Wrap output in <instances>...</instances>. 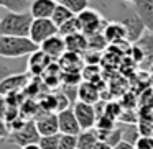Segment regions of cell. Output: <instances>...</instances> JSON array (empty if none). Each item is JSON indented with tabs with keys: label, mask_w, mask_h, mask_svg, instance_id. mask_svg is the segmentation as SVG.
I'll return each instance as SVG.
<instances>
[{
	"label": "cell",
	"mask_w": 153,
	"mask_h": 149,
	"mask_svg": "<svg viewBox=\"0 0 153 149\" xmlns=\"http://www.w3.org/2000/svg\"><path fill=\"white\" fill-rule=\"evenodd\" d=\"M87 41H89V51H94V53H99L107 46V40L104 36V33H97L94 36H89Z\"/></svg>",
	"instance_id": "cell-27"
},
{
	"label": "cell",
	"mask_w": 153,
	"mask_h": 149,
	"mask_svg": "<svg viewBox=\"0 0 153 149\" xmlns=\"http://www.w3.org/2000/svg\"><path fill=\"white\" fill-rule=\"evenodd\" d=\"M71 18H74V15L71 13V12L68 10L63 4H58V7H56V10H54L53 18H51V20H53V23L56 25L58 28H61L64 23H68Z\"/></svg>",
	"instance_id": "cell-22"
},
{
	"label": "cell",
	"mask_w": 153,
	"mask_h": 149,
	"mask_svg": "<svg viewBox=\"0 0 153 149\" xmlns=\"http://www.w3.org/2000/svg\"><path fill=\"white\" fill-rule=\"evenodd\" d=\"M56 7L58 2L54 0H31L30 13L35 20H51Z\"/></svg>",
	"instance_id": "cell-11"
},
{
	"label": "cell",
	"mask_w": 153,
	"mask_h": 149,
	"mask_svg": "<svg viewBox=\"0 0 153 149\" xmlns=\"http://www.w3.org/2000/svg\"><path fill=\"white\" fill-rule=\"evenodd\" d=\"M79 33H82V26H81L77 17L71 18L68 23H64L63 26L59 28V34L63 38H69V36H74V34H79Z\"/></svg>",
	"instance_id": "cell-23"
},
{
	"label": "cell",
	"mask_w": 153,
	"mask_h": 149,
	"mask_svg": "<svg viewBox=\"0 0 153 149\" xmlns=\"http://www.w3.org/2000/svg\"><path fill=\"white\" fill-rule=\"evenodd\" d=\"M31 0H0V7L7 12H13V13H23V12H30Z\"/></svg>",
	"instance_id": "cell-21"
},
{
	"label": "cell",
	"mask_w": 153,
	"mask_h": 149,
	"mask_svg": "<svg viewBox=\"0 0 153 149\" xmlns=\"http://www.w3.org/2000/svg\"><path fill=\"white\" fill-rule=\"evenodd\" d=\"M135 148L137 149H153V138H150V136H140Z\"/></svg>",
	"instance_id": "cell-31"
},
{
	"label": "cell",
	"mask_w": 153,
	"mask_h": 149,
	"mask_svg": "<svg viewBox=\"0 0 153 149\" xmlns=\"http://www.w3.org/2000/svg\"><path fill=\"white\" fill-rule=\"evenodd\" d=\"M94 149H114V148H112V146H109L107 142H104V141H99Z\"/></svg>",
	"instance_id": "cell-33"
},
{
	"label": "cell",
	"mask_w": 153,
	"mask_h": 149,
	"mask_svg": "<svg viewBox=\"0 0 153 149\" xmlns=\"http://www.w3.org/2000/svg\"><path fill=\"white\" fill-rule=\"evenodd\" d=\"M51 64H53V61L40 49V51H36L35 54L30 56V59H28V70H30V74H33V76H43Z\"/></svg>",
	"instance_id": "cell-14"
},
{
	"label": "cell",
	"mask_w": 153,
	"mask_h": 149,
	"mask_svg": "<svg viewBox=\"0 0 153 149\" xmlns=\"http://www.w3.org/2000/svg\"><path fill=\"white\" fill-rule=\"evenodd\" d=\"M28 84V74H15V76L4 77L2 84H0V90L4 93V97L13 95L15 92L22 90Z\"/></svg>",
	"instance_id": "cell-12"
},
{
	"label": "cell",
	"mask_w": 153,
	"mask_h": 149,
	"mask_svg": "<svg viewBox=\"0 0 153 149\" xmlns=\"http://www.w3.org/2000/svg\"><path fill=\"white\" fill-rule=\"evenodd\" d=\"M150 87H152V90H153V74L150 76Z\"/></svg>",
	"instance_id": "cell-35"
},
{
	"label": "cell",
	"mask_w": 153,
	"mask_h": 149,
	"mask_svg": "<svg viewBox=\"0 0 153 149\" xmlns=\"http://www.w3.org/2000/svg\"><path fill=\"white\" fill-rule=\"evenodd\" d=\"M59 67L63 72H81L82 67V57L79 54H74L68 51L63 57L59 59Z\"/></svg>",
	"instance_id": "cell-19"
},
{
	"label": "cell",
	"mask_w": 153,
	"mask_h": 149,
	"mask_svg": "<svg viewBox=\"0 0 153 149\" xmlns=\"http://www.w3.org/2000/svg\"><path fill=\"white\" fill-rule=\"evenodd\" d=\"M117 128V121L112 120L110 116L107 115H102L97 118V123H96V131L99 133H105V131H112V129Z\"/></svg>",
	"instance_id": "cell-26"
},
{
	"label": "cell",
	"mask_w": 153,
	"mask_h": 149,
	"mask_svg": "<svg viewBox=\"0 0 153 149\" xmlns=\"http://www.w3.org/2000/svg\"><path fill=\"white\" fill-rule=\"evenodd\" d=\"M58 121H59V133L61 134H69V136H79L82 133L77 116L73 108H68L64 112L58 113Z\"/></svg>",
	"instance_id": "cell-8"
},
{
	"label": "cell",
	"mask_w": 153,
	"mask_h": 149,
	"mask_svg": "<svg viewBox=\"0 0 153 149\" xmlns=\"http://www.w3.org/2000/svg\"><path fill=\"white\" fill-rule=\"evenodd\" d=\"M33 21L35 18L31 17L30 12H23V13L5 12L0 18V36L30 38Z\"/></svg>",
	"instance_id": "cell-1"
},
{
	"label": "cell",
	"mask_w": 153,
	"mask_h": 149,
	"mask_svg": "<svg viewBox=\"0 0 153 149\" xmlns=\"http://www.w3.org/2000/svg\"><path fill=\"white\" fill-rule=\"evenodd\" d=\"M135 46L143 53L142 67H145V64H146V69L152 70V66H153V33L148 31L146 34H143V36L135 43Z\"/></svg>",
	"instance_id": "cell-15"
},
{
	"label": "cell",
	"mask_w": 153,
	"mask_h": 149,
	"mask_svg": "<svg viewBox=\"0 0 153 149\" xmlns=\"http://www.w3.org/2000/svg\"><path fill=\"white\" fill-rule=\"evenodd\" d=\"M104 36H105L107 43L110 44H117L120 41H128L127 40V31L120 21H112V23L107 25L105 30H104Z\"/></svg>",
	"instance_id": "cell-16"
},
{
	"label": "cell",
	"mask_w": 153,
	"mask_h": 149,
	"mask_svg": "<svg viewBox=\"0 0 153 149\" xmlns=\"http://www.w3.org/2000/svg\"><path fill=\"white\" fill-rule=\"evenodd\" d=\"M66 40V49L69 53H74V54H86L89 51V41H87V36L82 33L79 34H74V36H69V38H64Z\"/></svg>",
	"instance_id": "cell-17"
},
{
	"label": "cell",
	"mask_w": 153,
	"mask_h": 149,
	"mask_svg": "<svg viewBox=\"0 0 153 149\" xmlns=\"http://www.w3.org/2000/svg\"><path fill=\"white\" fill-rule=\"evenodd\" d=\"M59 139H61V134L41 136V139H40V148H41V149H59Z\"/></svg>",
	"instance_id": "cell-28"
},
{
	"label": "cell",
	"mask_w": 153,
	"mask_h": 149,
	"mask_svg": "<svg viewBox=\"0 0 153 149\" xmlns=\"http://www.w3.org/2000/svg\"><path fill=\"white\" fill-rule=\"evenodd\" d=\"M77 20H79L81 26H82V34H86L87 38L94 36L97 33H104L105 26L109 25L102 18V15L97 10H92V8H87L86 12H82L77 17Z\"/></svg>",
	"instance_id": "cell-3"
},
{
	"label": "cell",
	"mask_w": 153,
	"mask_h": 149,
	"mask_svg": "<svg viewBox=\"0 0 153 149\" xmlns=\"http://www.w3.org/2000/svg\"><path fill=\"white\" fill-rule=\"evenodd\" d=\"M54 97H56L58 113H61V112H64V110H68V108H69V103H71V100L68 98V97L64 95L63 92H58V93H54Z\"/></svg>",
	"instance_id": "cell-30"
},
{
	"label": "cell",
	"mask_w": 153,
	"mask_h": 149,
	"mask_svg": "<svg viewBox=\"0 0 153 149\" xmlns=\"http://www.w3.org/2000/svg\"><path fill=\"white\" fill-rule=\"evenodd\" d=\"M59 149H77V136L61 134Z\"/></svg>",
	"instance_id": "cell-29"
},
{
	"label": "cell",
	"mask_w": 153,
	"mask_h": 149,
	"mask_svg": "<svg viewBox=\"0 0 153 149\" xmlns=\"http://www.w3.org/2000/svg\"><path fill=\"white\" fill-rule=\"evenodd\" d=\"M61 4L74 15V17H79L82 12H86L89 8V0H63Z\"/></svg>",
	"instance_id": "cell-24"
},
{
	"label": "cell",
	"mask_w": 153,
	"mask_h": 149,
	"mask_svg": "<svg viewBox=\"0 0 153 149\" xmlns=\"http://www.w3.org/2000/svg\"><path fill=\"white\" fill-rule=\"evenodd\" d=\"M40 49L43 51V53L46 54L51 61H56V59L59 61L61 57L68 53L66 40H64L61 34H56V36H53V38H50V40L45 41V43L40 46Z\"/></svg>",
	"instance_id": "cell-10"
},
{
	"label": "cell",
	"mask_w": 153,
	"mask_h": 149,
	"mask_svg": "<svg viewBox=\"0 0 153 149\" xmlns=\"http://www.w3.org/2000/svg\"><path fill=\"white\" fill-rule=\"evenodd\" d=\"M122 2H130V4H133V2H135V0H122Z\"/></svg>",
	"instance_id": "cell-36"
},
{
	"label": "cell",
	"mask_w": 153,
	"mask_h": 149,
	"mask_svg": "<svg viewBox=\"0 0 153 149\" xmlns=\"http://www.w3.org/2000/svg\"><path fill=\"white\" fill-rule=\"evenodd\" d=\"M73 110H74V113H76L77 121H79L82 131L96 128L99 115H97V110L94 105H89V103H84V102H79V100H77L73 105Z\"/></svg>",
	"instance_id": "cell-7"
},
{
	"label": "cell",
	"mask_w": 153,
	"mask_h": 149,
	"mask_svg": "<svg viewBox=\"0 0 153 149\" xmlns=\"http://www.w3.org/2000/svg\"><path fill=\"white\" fill-rule=\"evenodd\" d=\"M10 139L17 146H20V148H25V146H30V144H40L41 134L38 133V129H36V123H35V120H31V121H25V125L22 126V128L12 131Z\"/></svg>",
	"instance_id": "cell-4"
},
{
	"label": "cell",
	"mask_w": 153,
	"mask_h": 149,
	"mask_svg": "<svg viewBox=\"0 0 153 149\" xmlns=\"http://www.w3.org/2000/svg\"><path fill=\"white\" fill-rule=\"evenodd\" d=\"M36 129L41 136H54L59 133V121H58V113H48L43 112L41 115L35 116Z\"/></svg>",
	"instance_id": "cell-9"
},
{
	"label": "cell",
	"mask_w": 153,
	"mask_h": 149,
	"mask_svg": "<svg viewBox=\"0 0 153 149\" xmlns=\"http://www.w3.org/2000/svg\"><path fill=\"white\" fill-rule=\"evenodd\" d=\"M54 2H59V4H61V2H63V0H54Z\"/></svg>",
	"instance_id": "cell-38"
},
{
	"label": "cell",
	"mask_w": 153,
	"mask_h": 149,
	"mask_svg": "<svg viewBox=\"0 0 153 149\" xmlns=\"http://www.w3.org/2000/svg\"><path fill=\"white\" fill-rule=\"evenodd\" d=\"M40 46L31 41V38H18V36H0V56L2 57H23L31 56Z\"/></svg>",
	"instance_id": "cell-2"
},
{
	"label": "cell",
	"mask_w": 153,
	"mask_h": 149,
	"mask_svg": "<svg viewBox=\"0 0 153 149\" xmlns=\"http://www.w3.org/2000/svg\"><path fill=\"white\" fill-rule=\"evenodd\" d=\"M119 21L123 25V28H125L128 43H133V44L143 36V33H145V30H146L145 23H143L142 18L137 15L135 10H127V13L123 15Z\"/></svg>",
	"instance_id": "cell-5"
},
{
	"label": "cell",
	"mask_w": 153,
	"mask_h": 149,
	"mask_svg": "<svg viewBox=\"0 0 153 149\" xmlns=\"http://www.w3.org/2000/svg\"><path fill=\"white\" fill-rule=\"evenodd\" d=\"M56 34H59V28L53 23V20H35L33 21L30 38L38 46H41L46 40L56 36Z\"/></svg>",
	"instance_id": "cell-6"
},
{
	"label": "cell",
	"mask_w": 153,
	"mask_h": 149,
	"mask_svg": "<svg viewBox=\"0 0 153 149\" xmlns=\"http://www.w3.org/2000/svg\"><path fill=\"white\" fill-rule=\"evenodd\" d=\"M150 74H153V66H152V70H150Z\"/></svg>",
	"instance_id": "cell-37"
},
{
	"label": "cell",
	"mask_w": 153,
	"mask_h": 149,
	"mask_svg": "<svg viewBox=\"0 0 153 149\" xmlns=\"http://www.w3.org/2000/svg\"><path fill=\"white\" fill-rule=\"evenodd\" d=\"M99 142V134L96 129H87L77 136V149H94Z\"/></svg>",
	"instance_id": "cell-20"
},
{
	"label": "cell",
	"mask_w": 153,
	"mask_h": 149,
	"mask_svg": "<svg viewBox=\"0 0 153 149\" xmlns=\"http://www.w3.org/2000/svg\"><path fill=\"white\" fill-rule=\"evenodd\" d=\"M99 90L96 89L92 82H82L79 85V102H84V103H89V105H94L99 103Z\"/></svg>",
	"instance_id": "cell-18"
},
{
	"label": "cell",
	"mask_w": 153,
	"mask_h": 149,
	"mask_svg": "<svg viewBox=\"0 0 153 149\" xmlns=\"http://www.w3.org/2000/svg\"><path fill=\"white\" fill-rule=\"evenodd\" d=\"M133 149H137V148H133Z\"/></svg>",
	"instance_id": "cell-39"
},
{
	"label": "cell",
	"mask_w": 153,
	"mask_h": 149,
	"mask_svg": "<svg viewBox=\"0 0 153 149\" xmlns=\"http://www.w3.org/2000/svg\"><path fill=\"white\" fill-rule=\"evenodd\" d=\"M133 10L142 18L146 30L150 33H153V0H135Z\"/></svg>",
	"instance_id": "cell-13"
},
{
	"label": "cell",
	"mask_w": 153,
	"mask_h": 149,
	"mask_svg": "<svg viewBox=\"0 0 153 149\" xmlns=\"http://www.w3.org/2000/svg\"><path fill=\"white\" fill-rule=\"evenodd\" d=\"M123 128L125 129H122V136H123V141L125 142H128V144H132V146H135L137 144V141L140 139V129H138V126L137 125H123Z\"/></svg>",
	"instance_id": "cell-25"
},
{
	"label": "cell",
	"mask_w": 153,
	"mask_h": 149,
	"mask_svg": "<svg viewBox=\"0 0 153 149\" xmlns=\"http://www.w3.org/2000/svg\"><path fill=\"white\" fill-rule=\"evenodd\" d=\"M133 148H135V146H132V144H128V142L122 141V142H119L114 149H133Z\"/></svg>",
	"instance_id": "cell-32"
},
{
	"label": "cell",
	"mask_w": 153,
	"mask_h": 149,
	"mask_svg": "<svg viewBox=\"0 0 153 149\" xmlns=\"http://www.w3.org/2000/svg\"><path fill=\"white\" fill-rule=\"evenodd\" d=\"M22 149H41V148H40V144H30V146H25Z\"/></svg>",
	"instance_id": "cell-34"
}]
</instances>
